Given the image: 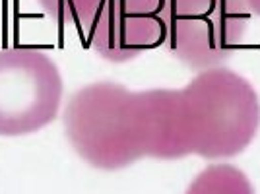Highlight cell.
I'll list each match as a JSON object with an SVG mask.
<instances>
[{
    "instance_id": "cell-8",
    "label": "cell",
    "mask_w": 260,
    "mask_h": 194,
    "mask_svg": "<svg viewBox=\"0 0 260 194\" xmlns=\"http://www.w3.org/2000/svg\"><path fill=\"white\" fill-rule=\"evenodd\" d=\"M247 2V6H249V10L252 12V14H256L260 18V0H245Z\"/></svg>"
},
{
    "instance_id": "cell-3",
    "label": "cell",
    "mask_w": 260,
    "mask_h": 194,
    "mask_svg": "<svg viewBox=\"0 0 260 194\" xmlns=\"http://www.w3.org/2000/svg\"><path fill=\"white\" fill-rule=\"evenodd\" d=\"M250 14L245 0H165V43L192 70L221 66L239 49Z\"/></svg>"
},
{
    "instance_id": "cell-6",
    "label": "cell",
    "mask_w": 260,
    "mask_h": 194,
    "mask_svg": "<svg viewBox=\"0 0 260 194\" xmlns=\"http://www.w3.org/2000/svg\"><path fill=\"white\" fill-rule=\"evenodd\" d=\"M184 194H254V186L239 167L214 163L196 175Z\"/></svg>"
},
{
    "instance_id": "cell-1",
    "label": "cell",
    "mask_w": 260,
    "mask_h": 194,
    "mask_svg": "<svg viewBox=\"0 0 260 194\" xmlns=\"http://www.w3.org/2000/svg\"><path fill=\"white\" fill-rule=\"evenodd\" d=\"M177 89L130 91L117 82L80 87L64 109V130L86 163L115 171L144 157L181 159Z\"/></svg>"
},
{
    "instance_id": "cell-7",
    "label": "cell",
    "mask_w": 260,
    "mask_h": 194,
    "mask_svg": "<svg viewBox=\"0 0 260 194\" xmlns=\"http://www.w3.org/2000/svg\"><path fill=\"white\" fill-rule=\"evenodd\" d=\"M43 12L58 23H74L89 25L99 0H37Z\"/></svg>"
},
{
    "instance_id": "cell-4",
    "label": "cell",
    "mask_w": 260,
    "mask_h": 194,
    "mask_svg": "<svg viewBox=\"0 0 260 194\" xmlns=\"http://www.w3.org/2000/svg\"><path fill=\"white\" fill-rule=\"evenodd\" d=\"M62 76L49 54L31 47L0 51V136L45 128L58 115Z\"/></svg>"
},
{
    "instance_id": "cell-5",
    "label": "cell",
    "mask_w": 260,
    "mask_h": 194,
    "mask_svg": "<svg viewBox=\"0 0 260 194\" xmlns=\"http://www.w3.org/2000/svg\"><path fill=\"white\" fill-rule=\"evenodd\" d=\"M165 35V0H99L89 23L91 49L109 62H128Z\"/></svg>"
},
{
    "instance_id": "cell-2",
    "label": "cell",
    "mask_w": 260,
    "mask_h": 194,
    "mask_svg": "<svg viewBox=\"0 0 260 194\" xmlns=\"http://www.w3.org/2000/svg\"><path fill=\"white\" fill-rule=\"evenodd\" d=\"M175 119L181 157L229 159L258 134L260 99L247 78L216 66L177 89Z\"/></svg>"
}]
</instances>
